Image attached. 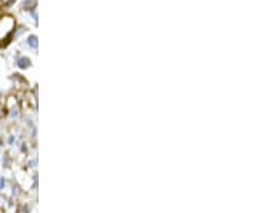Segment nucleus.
Segmentation results:
<instances>
[{
  "mask_svg": "<svg viewBox=\"0 0 257 213\" xmlns=\"http://www.w3.org/2000/svg\"><path fill=\"white\" fill-rule=\"evenodd\" d=\"M16 65L20 67V69H26V67H30V60H29L28 57H25V56H22V57H19L18 62H16Z\"/></svg>",
  "mask_w": 257,
  "mask_h": 213,
  "instance_id": "obj_1",
  "label": "nucleus"
},
{
  "mask_svg": "<svg viewBox=\"0 0 257 213\" xmlns=\"http://www.w3.org/2000/svg\"><path fill=\"white\" fill-rule=\"evenodd\" d=\"M26 43H28L29 47L32 49H37V37L35 35H30V36L26 39Z\"/></svg>",
  "mask_w": 257,
  "mask_h": 213,
  "instance_id": "obj_2",
  "label": "nucleus"
}]
</instances>
